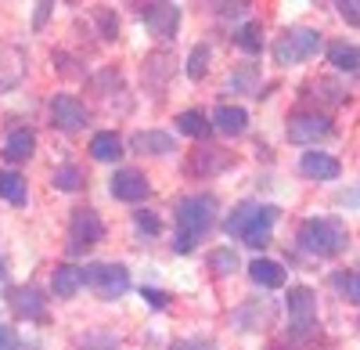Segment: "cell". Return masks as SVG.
Returning <instances> with one entry per match:
<instances>
[{
    "label": "cell",
    "mask_w": 360,
    "mask_h": 350,
    "mask_svg": "<svg viewBox=\"0 0 360 350\" xmlns=\"http://www.w3.org/2000/svg\"><path fill=\"white\" fill-rule=\"evenodd\" d=\"M79 285H83V268H69V264H62V268L51 275V289H54V296H62V300L76 296V293H79Z\"/></svg>",
    "instance_id": "cell-17"
},
{
    "label": "cell",
    "mask_w": 360,
    "mask_h": 350,
    "mask_svg": "<svg viewBox=\"0 0 360 350\" xmlns=\"http://www.w3.org/2000/svg\"><path fill=\"white\" fill-rule=\"evenodd\" d=\"M332 285L349 304H360V271H339V275H332Z\"/></svg>",
    "instance_id": "cell-24"
},
{
    "label": "cell",
    "mask_w": 360,
    "mask_h": 350,
    "mask_svg": "<svg viewBox=\"0 0 360 350\" xmlns=\"http://www.w3.org/2000/svg\"><path fill=\"white\" fill-rule=\"evenodd\" d=\"M299 249H307L314 256H339L349 242V231L335 217H310L299 224Z\"/></svg>",
    "instance_id": "cell-3"
},
{
    "label": "cell",
    "mask_w": 360,
    "mask_h": 350,
    "mask_svg": "<svg viewBox=\"0 0 360 350\" xmlns=\"http://www.w3.org/2000/svg\"><path fill=\"white\" fill-rule=\"evenodd\" d=\"M274 220H278L274 206H266V202H242V206H234L231 217L224 220V231L231 239H242L252 249H263L270 242V227H274Z\"/></svg>",
    "instance_id": "cell-1"
},
{
    "label": "cell",
    "mask_w": 360,
    "mask_h": 350,
    "mask_svg": "<svg viewBox=\"0 0 360 350\" xmlns=\"http://www.w3.org/2000/svg\"><path fill=\"white\" fill-rule=\"evenodd\" d=\"M0 199H8L11 206L25 202V177L15 170H0Z\"/></svg>",
    "instance_id": "cell-22"
},
{
    "label": "cell",
    "mask_w": 360,
    "mask_h": 350,
    "mask_svg": "<svg viewBox=\"0 0 360 350\" xmlns=\"http://www.w3.org/2000/svg\"><path fill=\"white\" fill-rule=\"evenodd\" d=\"M130 149L134 152H148V156H169V152H176V144H173V137L169 134H162V130H137L134 137H130Z\"/></svg>",
    "instance_id": "cell-13"
},
{
    "label": "cell",
    "mask_w": 360,
    "mask_h": 350,
    "mask_svg": "<svg viewBox=\"0 0 360 350\" xmlns=\"http://www.w3.org/2000/svg\"><path fill=\"white\" fill-rule=\"evenodd\" d=\"M213 220H217V199H213V195H188V199H180V206H176V242H173V249H176V253L195 249V242L205 235L209 227H213Z\"/></svg>",
    "instance_id": "cell-2"
},
{
    "label": "cell",
    "mask_w": 360,
    "mask_h": 350,
    "mask_svg": "<svg viewBox=\"0 0 360 350\" xmlns=\"http://www.w3.org/2000/svg\"><path fill=\"white\" fill-rule=\"evenodd\" d=\"M231 159H227V152H220V149H205V152H198L195 156V170H202V173H213V170H224Z\"/></svg>",
    "instance_id": "cell-27"
},
{
    "label": "cell",
    "mask_w": 360,
    "mask_h": 350,
    "mask_svg": "<svg viewBox=\"0 0 360 350\" xmlns=\"http://www.w3.org/2000/svg\"><path fill=\"white\" fill-rule=\"evenodd\" d=\"M148 304H152V307H166V296L159 293V289H144V293H141Z\"/></svg>",
    "instance_id": "cell-34"
},
{
    "label": "cell",
    "mask_w": 360,
    "mask_h": 350,
    "mask_svg": "<svg viewBox=\"0 0 360 350\" xmlns=\"http://www.w3.org/2000/svg\"><path fill=\"white\" fill-rule=\"evenodd\" d=\"M33 149H37L33 130H11L8 141H4V159L8 163H22V159L33 156Z\"/></svg>",
    "instance_id": "cell-19"
},
{
    "label": "cell",
    "mask_w": 360,
    "mask_h": 350,
    "mask_svg": "<svg viewBox=\"0 0 360 350\" xmlns=\"http://www.w3.org/2000/svg\"><path fill=\"white\" fill-rule=\"evenodd\" d=\"M328 62H332L339 73H356L360 69V47L356 44H346V40L328 44Z\"/></svg>",
    "instance_id": "cell-18"
},
{
    "label": "cell",
    "mask_w": 360,
    "mask_h": 350,
    "mask_svg": "<svg viewBox=\"0 0 360 350\" xmlns=\"http://www.w3.org/2000/svg\"><path fill=\"white\" fill-rule=\"evenodd\" d=\"M54 188H58V192H79V188H83V170L72 166V163L58 166V170H54Z\"/></svg>",
    "instance_id": "cell-25"
},
{
    "label": "cell",
    "mask_w": 360,
    "mask_h": 350,
    "mask_svg": "<svg viewBox=\"0 0 360 350\" xmlns=\"http://www.w3.org/2000/svg\"><path fill=\"white\" fill-rule=\"evenodd\" d=\"M11 307L18 318H44V296L37 289H11Z\"/></svg>",
    "instance_id": "cell-20"
},
{
    "label": "cell",
    "mask_w": 360,
    "mask_h": 350,
    "mask_svg": "<svg viewBox=\"0 0 360 350\" xmlns=\"http://www.w3.org/2000/svg\"><path fill=\"white\" fill-rule=\"evenodd\" d=\"M51 123L65 134H76L86 123V105L72 94H54L51 98Z\"/></svg>",
    "instance_id": "cell-9"
},
{
    "label": "cell",
    "mask_w": 360,
    "mask_h": 350,
    "mask_svg": "<svg viewBox=\"0 0 360 350\" xmlns=\"http://www.w3.org/2000/svg\"><path fill=\"white\" fill-rule=\"evenodd\" d=\"M101 239H105V224H101L98 210H90V206L72 210V217H69V253H86Z\"/></svg>",
    "instance_id": "cell-6"
},
{
    "label": "cell",
    "mask_w": 360,
    "mask_h": 350,
    "mask_svg": "<svg viewBox=\"0 0 360 350\" xmlns=\"http://www.w3.org/2000/svg\"><path fill=\"white\" fill-rule=\"evenodd\" d=\"M134 224H137L141 235H148V239H155L159 231H162V220H159L152 210H137V213H134Z\"/></svg>",
    "instance_id": "cell-29"
},
{
    "label": "cell",
    "mask_w": 360,
    "mask_h": 350,
    "mask_svg": "<svg viewBox=\"0 0 360 350\" xmlns=\"http://www.w3.org/2000/svg\"><path fill=\"white\" fill-rule=\"evenodd\" d=\"M213 127L220 134H227V137H238V134H245V127H249V112L242 105H220L213 112Z\"/></svg>",
    "instance_id": "cell-14"
},
{
    "label": "cell",
    "mask_w": 360,
    "mask_h": 350,
    "mask_svg": "<svg viewBox=\"0 0 360 350\" xmlns=\"http://www.w3.org/2000/svg\"><path fill=\"white\" fill-rule=\"evenodd\" d=\"M321 51V33L317 29H307V25H295V29H285V33L274 40V62L278 65H299L314 58Z\"/></svg>",
    "instance_id": "cell-4"
},
{
    "label": "cell",
    "mask_w": 360,
    "mask_h": 350,
    "mask_svg": "<svg viewBox=\"0 0 360 350\" xmlns=\"http://www.w3.org/2000/svg\"><path fill=\"white\" fill-rule=\"evenodd\" d=\"M0 350H18V336H15V329L4 325V322H0Z\"/></svg>",
    "instance_id": "cell-32"
},
{
    "label": "cell",
    "mask_w": 360,
    "mask_h": 350,
    "mask_svg": "<svg viewBox=\"0 0 360 350\" xmlns=\"http://www.w3.org/2000/svg\"><path fill=\"white\" fill-rule=\"evenodd\" d=\"M108 188H112V195L115 199H123V202H141L148 192H152V185H148V177L141 170H115L112 173V181H108Z\"/></svg>",
    "instance_id": "cell-10"
},
{
    "label": "cell",
    "mask_w": 360,
    "mask_h": 350,
    "mask_svg": "<svg viewBox=\"0 0 360 350\" xmlns=\"http://www.w3.org/2000/svg\"><path fill=\"white\" fill-rule=\"evenodd\" d=\"M328 134H332V120L321 112H299L288 120V141H295V144H314Z\"/></svg>",
    "instance_id": "cell-8"
},
{
    "label": "cell",
    "mask_w": 360,
    "mask_h": 350,
    "mask_svg": "<svg viewBox=\"0 0 360 350\" xmlns=\"http://www.w3.org/2000/svg\"><path fill=\"white\" fill-rule=\"evenodd\" d=\"M249 278L263 289H278L285 285V268L278 264V260H266V256H256L252 264H249Z\"/></svg>",
    "instance_id": "cell-15"
},
{
    "label": "cell",
    "mask_w": 360,
    "mask_h": 350,
    "mask_svg": "<svg viewBox=\"0 0 360 350\" xmlns=\"http://www.w3.org/2000/svg\"><path fill=\"white\" fill-rule=\"evenodd\" d=\"M141 18L148 22V29H152L159 40H169L180 25V8L176 4H144Z\"/></svg>",
    "instance_id": "cell-11"
},
{
    "label": "cell",
    "mask_w": 360,
    "mask_h": 350,
    "mask_svg": "<svg viewBox=\"0 0 360 350\" xmlns=\"http://www.w3.org/2000/svg\"><path fill=\"white\" fill-rule=\"evenodd\" d=\"M90 156H94L98 163H115L119 156H123V141H119L115 130H101L90 137Z\"/></svg>",
    "instance_id": "cell-16"
},
{
    "label": "cell",
    "mask_w": 360,
    "mask_h": 350,
    "mask_svg": "<svg viewBox=\"0 0 360 350\" xmlns=\"http://www.w3.org/2000/svg\"><path fill=\"white\" fill-rule=\"evenodd\" d=\"M98 22H101V29H105V40H115V33H119L115 15H112V11H98Z\"/></svg>",
    "instance_id": "cell-31"
},
{
    "label": "cell",
    "mask_w": 360,
    "mask_h": 350,
    "mask_svg": "<svg viewBox=\"0 0 360 350\" xmlns=\"http://www.w3.org/2000/svg\"><path fill=\"white\" fill-rule=\"evenodd\" d=\"M339 15L349 22V25H360V0H339Z\"/></svg>",
    "instance_id": "cell-30"
},
{
    "label": "cell",
    "mask_w": 360,
    "mask_h": 350,
    "mask_svg": "<svg viewBox=\"0 0 360 350\" xmlns=\"http://www.w3.org/2000/svg\"><path fill=\"white\" fill-rule=\"evenodd\" d=\"M285 304H288V318H292V325H295L299 336H307V332L317 329V296H314V289L292 285Z\"/></svg>",
    "instance_id": "cell-7"
},
{
    "label": "cell",
    "mask_w": 360,
    "mask_h": 350,
    "mask_svg": "<svg viewBox=\"0 0 360 350\" xmlns=\"http://www.w3.org/2000/svg\"><path fill=\"white\" fill-rule=\"evenodd\" d=\"M209 268H213L217 275H234L238 268H242V260H238V253L231 246H220V249L209 253Z\"/></svg>",
    "instance_id": "cell-23"
},
{
    "label": "cell",
    "mask_w": 360,
    "mask_h": 350,
    "mask_svg": "<svg viewBox=\"0 0 360 350\" xmlns=\"http://www.w3.org/2000/svg\"><path fill=\"white\" fill-rule=\"evenodd\" d=\"M238 47H242L245 54H259L263 51V29H259V22H245L242 29H238Z\"/></svg>",
    "instance_id": "cell-26"
},
{
    "label": "cell",
    "mask_w": 360,
    "mask_h": 350,
    "mask_svg": "<svg viewBox=\"0 0 360 350\" xmlns=\"http://www.w3.org/2000/svg\"><path fill=\"white\" fill-rule=\"evenodd\" d=\"M0 278H4V260H0Z\"/></svg>",
    "instance_id": "cell-35"
},
{
    "label": "cell",
    "mask_w": 360,
    "mask_h": 350,
    "mask_svg": "<svg viewBox=\"0 0 360 350\" xmlns=\"http://www.w3.org/2000/svg\"><path fill=\"white\" fill-rule=\"evenodd\" d=\"M169 350H217V346L205 343V339H180V343H173Z\"/></svg>",
    "instance_id": "cell-33"
},
{
    "label": "cell",
    "mask_w": 360,
    "mask_h": 350,
    "mask_svg": "<svg viewBox=\"0 0 360 350\" xmlns=\"http://www.w3.org/2000/svg\"><path fill=\"white\" fill-rule=\"evenodd\" d=\"M299 170H303L307 177H314V181H335L339 173H342L339 159L328 156V152H303V159H299Z\"/></svg>",
    "instance_id": "cell-12"
},
{
    "label": "cell",
    "mask_w": 360,
    "mask_h": 350,
    "mask_svg": "<svg viewBox=\"0 0 360 350\" xmlns=\"http://www.w3.org/2000/svg\"><path fill=\"white\" fill-rule=\"evenodd\" d=\"M83 285H90L101 300H115L130 289V271L123 264H86Z\"/></svg>",
    "instance_id": "cell-5"
},
{
    "label": "cell",
    "mask_w": 360,
    "mask_h": 350,
    "mask_svg": "<svg viewBox=\"0 0 360 350\" xmlns=\"http://www.w3.org/2000/svg\"><path fill=\"white\" fill-rule=\"evenodd\" d=\"M176 130L188 134V137H205L209 130H213V123H209V115L202 108H184L176 115Z\"/></svg>",
    "instance_id": "cell-21"
},
{
    "label": "cell",
    "mask_w": 360,
    "mask_h": 350,
    "mask_svg": "<svg viewBox=\"0 0 360 350\" xmlns=\"http://www.w3.org/2000/svg\"><path fill=\"white\" fill-rule=\"evenodd\" d=\"M205 73H209V47L198 44V47H191V54H188V76H191V80H202Z\"/></svg>",
    "instance_id": "cell-28"
}]
</instances>
